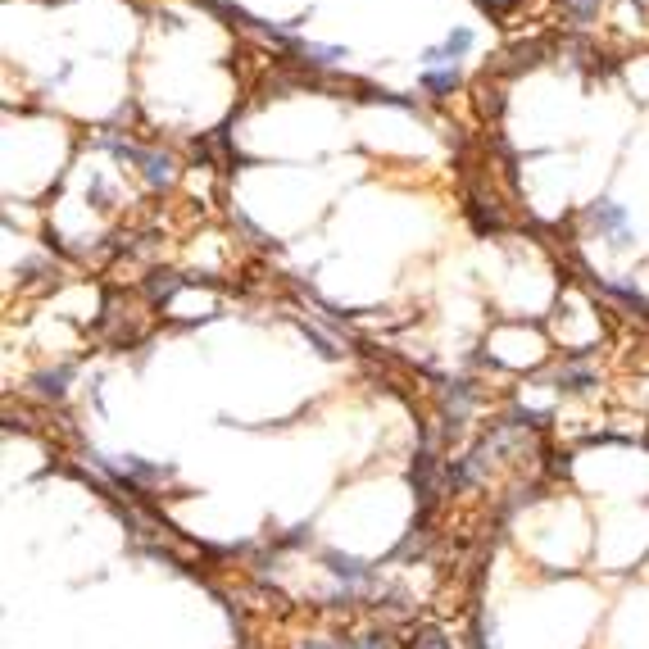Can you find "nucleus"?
Instances as JSON below:
<instances>
[{
	"label": "nucleus",
	"instance_id": "obj_1",
	"mask_svg": "<svg viewBox=\"0 0 649 649\" xmlns=\"http://www.w3.org/2000/svg\"><path fill=\"white\" fill-rule=\"evenodd\" d=\"M472 28H459V32H450V37L441 41V46H432V50H423V64L427 69H436V64H454V59H463L472 50Z\"/></svg>",
	"mask_w": 649,
	"mask_h": 649
},
{
	"label": "nucleus",
	"instance_id": "obj_2",
	"mask_svg": "<svg viewBox=\"0 0 649 649\" xmlns=\"http://www.w3.org/2000/svg\"><path fill=\"white\" fill-rule=\"evenodd\" d=\"M590 223H600L604 232L618 236V246H627V241H631V236H627V209L613 205V200H600V205L590 209Z\"/></svg>",
	"mask_w": 649,
	"mask_h": 649
},
{
	"label": "nucleus",
	"instance_id": "obj_3",
	"mask_svg": "<svg viewBox=\"0 0 649 649\" xmlns=\"http://www.w3.org/2000/svg\"><path fill=\"white\" fill-rule=\"evenodd\" d=\"M141 168H146V182H150V187H173L177 164L168 155H159V150H146V155H141Z\"/></svg>",
	"mask_w": 649,
	"mask_h": 649
},
{
	"label": "nucleus",
	"instance_id": "obj_4",
	"mask_svg": "<svg viewBox=\"0 0 649 649\" xmlns=\"http://www.w3.org/2000/svg\"><path fill=\"white\" fill-rule=\"evenodd\" d=\"M323 563L336 572V577H350V581H368L373 572H368V563H359V559H345V554H323Z\"/></svg>",
	"mask_w": 649,
	"mask_h": 649
},
{
	"label": "nucleus",
	"instance_id": "obj_5",
	"mask_svg": "<svg viewBox=\"0 0 649 649\" xmlns=\"http://www.w3.org/2000/svg\"><path fill=\"white\" fill-rule=\"evenodd\" d=\"M454 87H459V69H445V73L427 69L423 73V91H432V96H450Z\"/></svg>",
	"mask_w": 649,
	"mask_h": 649
},
{
	"label": "nucleus",
	"instance_id": "obj_6",
	"mask_svg": "<svg viewBox=\"0 0 649 649\" xmlns=\"http://www.w3.org/2000/svg\"><path fill=\"white\" fill-rule=\"evenodd\" d=\"M595 386V373L590 368H559V391H590Z\"/></svg>",
	"mask_w": 649,
	"mask_h": 649
},
{
	"label": "nucleus",
	"instance_id": "obj_7",
	"mask_svg": "<svg viewBox=\"0 0 649 649\" xmlns=\"http://www.w3.org/2000/svg\"><path fill=\"white\" fill-rule=\"evenodd\" d=\"M404 649H450V640H445L436 627H418L409 640H404Z\"/></svg>",
	"mask_w": 649,
	"mask_h": 649
},
{
	"label": "nucleus",
	"instance_id": "obj_8",
	"mask_svg": "<svg viewBox=\"0 0 649 649\" xmlns=\"http://www.w3.org/2000/svg\"><path fill=\"white\" fill-rule=\"evenodd\" d=\"M69 377H73V368H69V364L55 368V373H41V377H37V391H41V395H64Z\"/></svg>",
	"mask_w": 649,
	"mask_h": 649
},
{
	"label": "nucleus",
	"instance_id": "obj_9",
	"mask_svg": "<svg viewBox=\"0 0 649 649\" xmlns=\"http://www.w3.org/2000/svg\"><path fill=\"white\" fill-rule=\"evenodd\" d=\"M563 10H568L572 19H577L581 28H586V23L595 19V14H600V0H563Z\"/></svg>",
	"mask_w": 649,
	"mask_h": 649
},
{
	"label": "nucleus",
	"instance_id": "obj_10",
	"mask_svg": "<svg viewBox=\"0 0 649 649\" xmlns=\"http://www.w3.org/2000/svg\"><path fill=\"white\" fill-rule=\"evenodd\" d=\"M300 50H305L309 64H336V59H345L341 46H300Z\"/></svg>",
	"mask_w": 649,
	"mask_h": 649
},
{
	"label": "nucleus",
	"instance_id": "obj_11",
	"mask_svg": "<svg viewBox=\"0 0 649 649\" xmlns=\"http://www.w3.org/2000/svg\"><path fill=\"white\" fill-rule=\"evenodd\" d=\"M87 200H91V205H96V209H109V187H105V182H100V177H96V182H91Z\"/></svg>",
	"mask_w": 649,
	"mask_h": 649
},
{
	"label": "nucleus",
	"instance_id": "obj_12",
	"mask_svg": "<svg viewBox=\"0 0 649 649\" xmlns=\"http://www.w3.org/2000/svg\"><path fill=\"white\" fill-rule=\"evenodd\" d=\"M354 649H391V640H386V636H377V631H373V636L354 640Z\"/></svg>",
	"mask_w": 649,
	"mask_h": 649
},
{
	"label": "nucleus",
	"instance_id": "obj_13",
	"mask_svg": "<svg viewBox=\"0 0 649 649\" xmlns=\"http://www.w3.org/2000/svg\"><path fill=\"white\" fill-rule=\"evenodd\" d=\"M305 649H336V645H323V640H309Z\"/></svg>",
	"mask_w": 649,
	"mask_h": 649
},
{
	"label": "nucleus",
	"instance_id": "obj_14",
	"mask_svg": "<svg viewBox=\"0 0 649 649\" xmlns=\"http://www.w3.org/2000/svg\"><path fill=\"white\" fill-rule=\"evenodd\" d=\"M636 5H640V10H649V0H636Z\"/></svg>",
	"mask_w": 649,
	"mask_h": 649
}]
</instances>
